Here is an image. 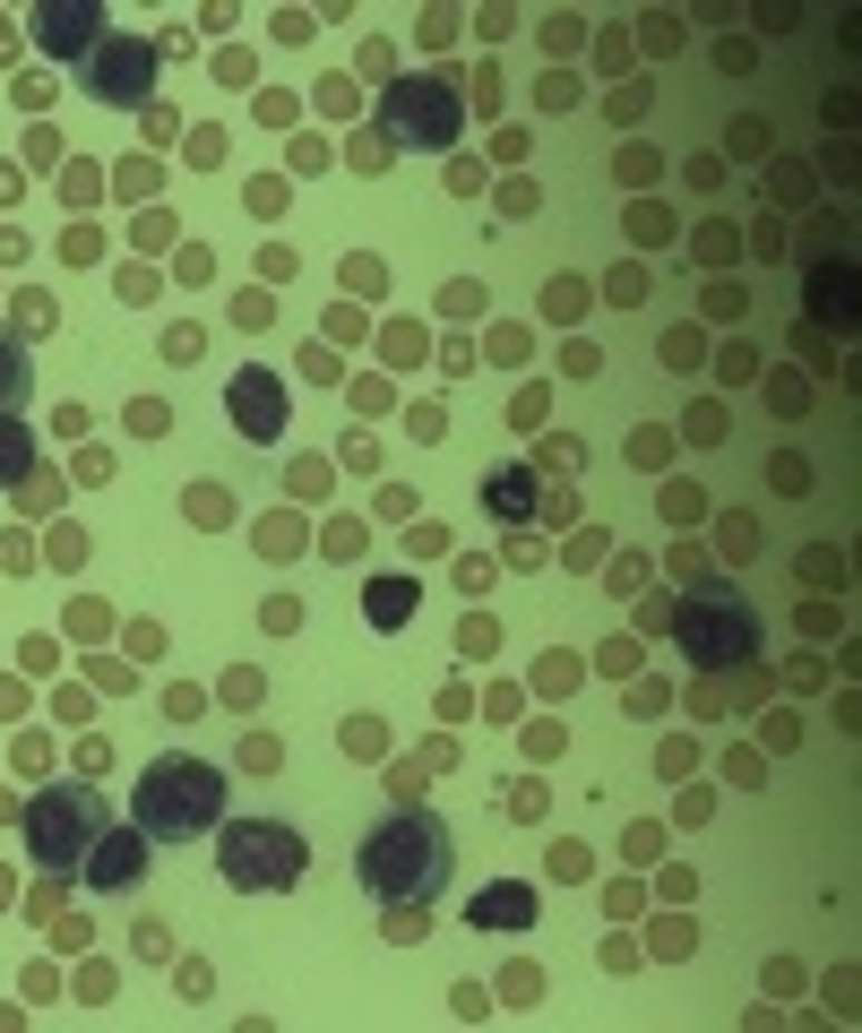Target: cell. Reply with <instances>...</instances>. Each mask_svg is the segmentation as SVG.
<instances>
[{"label":"cell","instance_id":"1","mask_svg":"<svg viewBox=\"0 0 862 1033\" xmlns=\"http://www.w3.org/2000/svg\"><path fill=\"white\" fill-rule=\"evenodd\" d=\"M354 878H363L371 904H431L449 878H458V836L449 818L423 801H398L363 844H354Z\"/></svg>","mask_w":862,"mask_h":1033},{"label":"cell","instance_id":"2","mask_svg":"<svg viewBox=\"0 0 862 1033\" xmlns=\"http://www.w3.org/2000/svg\"><path fill=\"white\" fill-rule=\"evenodd\" d=\"M216 818H225V767H207V758H190V749H165V758L138 767L130 827L147 844H199Z\"/></svg>","mask_w":862,"mask_h":1033},{"label":"cell","instance_id":"3","mask_svg":"<svg viewBox=\"0 0 862 1033\" xmlns=\"http://www.w3.org/2000/svg\"><path fill=\"white\" fill-rule=\"evenodd\" d=\"M216 870L233 896H285L311 870V844L285 818H216Z\"/></svg>","mask_w":862,"mask_h":1033},{"label":"cell","instance_id":"4","mask_svg":"<svg viewBox=\"0 0 862 1033\" xmlns=\"http://www.w3.org/2000/svg\"><path fill=\"white\" fill-rule=\"evenodd\" d=\"M673 638L698 672H751L760 663V612L742 586H690V603H673Z\"/></svg>","mask_w":862,"mask_h":1033},{"label":"cell","instance_id":"5","mask_svg":"<svg viewBox=\"0 0 862 1033\" xmlns=\"http://www.w3.org/2000/svg\"><path fill=\"white\" fill-rule=\"evenodd\" d=\"M18 827H27V853L61 878V870H87V853H96V836L112 827V809H104L96 784H52V793H35V801L18 809Z\"/></svg>","mask_w":862,"mask_h":1033},{"label":"cell","instance_id":"6","mask_svg":"<svg viewBox=\"0 0 862 1033\" xmlns=\"http://www.w3.org/2000/svg\"><path fill=\"white\" fill-rule=\"evenodd\" d=\"M466 129V104L449 78H398L380 96V147H423V156H449Z\"/></svg>","mask_w":862,"mask_h":1033},{"label":"cell","instance_id":"7","mask_svg":"<svg viewBox=\"0 0 862 1033\" xmlns=\"http://www.w3.org/2000/svg\"><path fill=\"white\" fill-rule=\"evenodd\" d=\"M156 69H165V43H147V35H104L96 52L78 61V87H87V104H104V112H138V104L156 96Z\"/></svg>","mask_w":862,"mask_h":1033},{"label":"cell","instance_id":"8","mask_svg":"<svg viewBox=\"0 0 862 1033\" xmlns=\"http://www.w3.org/2000/svg\"><path fill=\"white\" fill-rule=\"evenodd\" d=\"M225 422L242 431V440L276 449V440H285V422H294V396H285V380H276V371H259V362H251V371H233V380H225Z\"/></svg>","mask_w":862,"mask_h":1033},{"label":"cell","instance_id":"9","mask_svg":"<svg viewBox=\"0 0 862 1033\" xmlns=\"http://www.w3.org/2000/svg\"><path fill=\"white\" fill-rule=\"evenodd\" d=\"M104 35H112V27H104L96 0H43V9H35V43H43L52 61H87Z\"/></svg>","mask_w":862,"mask_h":1033},{"label":"cell","instance_id":"10","mask_svg":"<svg viewBox=\"0 0 862 1033\" xmlns=\"http://www.w3.org/2000/svg\"><path fill=\"white\" fill-rule=\"evenodd\" d=\"M802 302H811V319H820V327H854V319H862V276H854V258H811Z\"/></svg>","mask_w":862,"mask_h":1033},{"label":"cell","instance_id":"11","mask_svg":"<svg viewBox=\"0 0 862 1033\" xmlns=\"http://www.w3.org/2000/svg\"><path fill=\"white\" fill-rule=\"evenodd\" d=\"M87 878H96L104 896H130L138 878H147V836L138 827H104L96 853H87Z\"/></svg>","mask_w":862,"mask_h":1033},{"label":"cell","instance_id":"12","mask_svg":"<svg viewBox=\"0 0 862 1033\" xmlns=\"http://www.w3.org/2000/svg\"><path fill=\"white\" fill-rule=\"evenodd\" d=\"M466 931H535V887L527 878H492V887H474L466 896Z\"/></svg>","mask_w":862,"mask_h":1033},{"label":"cell","instance_id":"13","mask_svg":"<svg viewBox=\"0 0 862 1033\" xmlns=\"http://www.w3.org/2000/svg\"><path fill=\"white\" fill-rule=\"evenodd\" d=\"M535 500H543V483H535V465H518V456L483 474V516H500V525H527Z\"/></svg>","mask_w":862,"mask_h":1033},{"label":"cell","instance_id":"14","mask_svg":"<svg viewBox=\"0 0 862 1033\" xmlns=\"http://www.w3.org/2000/svg\"><path fill=\"white\" fill-rule=\"evenodd\" d=\"M363 620L380 629V638H398L405 620H414V578H398V569H389V578H371L363 586Z\"/></svg>","mask_w":862,"mask_h":1033},{"label":"cell","instance_id":"15","mask_svg":"<svg viewBox=\"0 0 862 1033\" xmlns=\"http://www.w3.org/2000/svg\"><path fill=\"white\" fill-rule=\"evenodd\" d=\"M35 396V362H27V336L18 327H0V414H18Z\"/></svg>","mask_w":862,"mask_h":1033},{"label":"cell","instance_id":"16","mask_svg":"<svg viewBox=\"0 0 862 1033\" xmlns=\"http://www.w3.org/2000/svg\"><path fill=\"white\" fill-rule=\"evenodd\" d=\"M35 474V431L18 414H0V491H18Z\"/></svg>","mask_w":862,"mask_h":1033},{"label":"cell","instance_id":"17","mask_svg":"<svg viewBox=\"0 0 862 1033\" xmlns=\"http://www.w3.org/2000/svg\"><path fill=\"white\" fill-rule=\"evenodd\" d=\"M182 516L216 534V525H233V491H225V483H190V491H182Z\"/></svg>","mask_w":862,"mask_h":1033},{"label":"cell","instance_id":"18","mask_svg":"<svg viewBox=\"0 0 862 1033\" xmlns=\"http://www.w3.org/2000/svg\"><path fill=\"white\" fill-rule=\"evenodd\" d=\"M604 112H613V121H621V129H638V121H647V112H656V87H647V78H621V87L604 96Z\"/></svg>","mask_w":862,"mask_h":1033},{"label":"cell","instance_id":"19","mask_svg":"<svg viewBox=\"0 0 862 1033\" xmlns=\"http://www.w3.org/2000/svg\"><path fill=\"white\" fill-rule=\"evenodd\" d=\"M380 931L398 947H414V938H431V904H380Z\"/></svg>","mask_w":862,"mask_h":1033},{"label":"cell","instance_id":"20","mask_svg":"<svg viewBox=\"0 0 862 1033\" xmlns=\"http://www.w3.org/2000/svg\"><path fill=\"white\" fill-rule=\"evenodd\" d=\"M664 371H698V362H707V336H698V327H664Z\"/></svg>","mask_w":862,"mask_h":1033},{"label":"cell","instance_id":"21","mask_svg":"<svg viewBox=\"0 0 862 1033\" xmlns=\"http://www.w3.org/2000/svg\"><path fill=\"white\" fill-rule=\"evenodd\" d=\"M794 569H802V586H836V578H845V560H836L829 543H811V551L794 560Z\"/></svg>","mask_w":862,"mask_h":1033},{"label":"cell","instance_id":"22","mask_svg":"<svg viewBox=\"0 0 862 1033\" xmlns=\"http://www.w3.org/2000/svg\"><path fill=\"white\" fill-rule=\"evenodd\" d=\"M664 456H673V431H656V422H647V431H630V465H647V474H656Z\"/></svg>","mask_w":862,"mask_h":1033},{"label":"cell","instance_id":"23","mask_svg":"<svg viewBox=\"0 0 862 1033\" xmlns=\"http://www.w3.org/2000/svg\"><path fill=\"white\" fill-rule=\"evenodd\" d=\"M664 516H673V525H698V516H707L698 483H664Z\"/></svg>","mask_w":862,"mask_h":1033},{"label":"cell","instance_id":"24","mask_svg":"<svg viewBox=\"0 0 862 1033\" xmlns=\"http://www.w3.org/2000/svg\"><path fill=\"white\" fill-rule=\"evenodd\" d=\"M259 551H267V560L302 551V525H294V516H267V525H259Z\"/></svg>","mask_w":862,"mask_h":1033},{"label":"cell","instance_id":"25","mask_svg":"<svg viewBox=\"0 0 862 1033\" xmlns=\"http://www.w3.org/2000/svg\"><path fill=\"white\" fill-rule=\"evenodd\" d=\"M578 302H587V285H578V276H561V285H543V311H552V319H578Z\"/></svg>","mask_w":862,"mask_h":1033},{"label":"cell","instance_id":"26","mask_svg":"<svg viewBox=\"0 0 862 1033\" xmlns=\"http://www.w3.org/2000/svg\"><path fill=\"white\" fill-rule=\"evenodd\" d=\"M733 250H742V233H733V225H707V233H698V258H707V267H725Z\"/></svg>","mask_w":862,"mask_h":1033},{"label":"cell","instance_id":"27","mask_svg":"<svg viewBox=\"0 0 862 1033\" xmlns=\"http://www.w3.org/2000/svg\"><path fill=\"white\" fill-rule=\"evenodd\" d=\"M604 293H613V302H647V267H613Z\"/></svg>","mask_w":862,"mask_h":1033},{"label":"cell","instance_id":"28","mask_svg":"<svg viewBox=\"0 0 862 1033\" xmlns=\"http://www.w3.org/2000/svg\"><path fill=\"white\" fill-rule=\"evenodd\" d=\"M52 327V302L43 293H18V336H43Z\"/></svg>","mask_w":862,"mask_h":1033},{"label":"cell","instance_id":"29","mask_svg":"<svg viewBox=\"0 0 862 1033\" xmlns=\"http://www.w3.org/2000/svg\"><path fill=\"white\" fill-rule=\"evenodd\" d=\"M656 173H664V164H656V147H630V156H621V181H630V190H647Z\"/></svg>","mask_w":862,"mask_h":1033},{"label":"cell","instance_id":"30","mask_svg":"<svg viewBox=\"0 0 862 1033\" xmlns=\"http://www.w3.org/2000/svg\"><path fill=\"white\" fill-rule=\"evenodd\" d=\"M492 646H500V629H492V620H483V612H474V620H466V629H458V655H492Z\"/></svg>","mask_w":862,"mask_h":1033},{"label":"cell","instance_id":"31","mask_svg":"<svg viewBox=\"0 0 862 1033\" xmlns=\"http://www.w3.org/2000/svg\"><path fill=\"white\" fill-rule=\"evenodd\" d=\"M682 431H690V440H725V405H690Z\"/></svg>","mask_w":862,"mask_h":1033},{"label":"cell","instance_id":"32","mask_svg":"<svg viewBox=\"0 0 862 1033\" xmlns=\"http://www.w3.org/2000/svg\"><path fill=\"white\" fill-rule=\"evenodd\" d=\"M638 578H647V560H638V551H621V560H613V569H604V586H613V594H630Z\"/></svg>","mask_w":862,"mask_h":1033},{"label":"cell","instance_id":"33","mask_svg":"<svg viewBox=\"0 0 862 1033\" xmlns=\"http://www.w3.org/2000/svg\"><path fill=\"white\" fill-rule=\"evenodd\" d=\"M596 663L621 680V672H638V646H630V638H613V646H596Z\"/></svg>","mask_w":862,"mask_h":1033},{"label":"cell","instance_id":"34","mask_svg":"<svg viewBox=\"0 0 862 1033\" xmlns=\"http://www.w3.org/2000/svg\"><path fill=\"white\" fill-rule=\"evenodd\" d=\"M251 112H259V121H267V129H285V121H294V96H285V87H267V96H259V104H251Z\"/></svg>","mask_w":862,"mask_h":1033},{"label":"cell","instance_id":"35","mask_svg":"<svg viewBox=\"0 0 862 1033\" xmlns=\"http://www.w3.org/2000/svg\"><path fill=\"white\" fill-rule=\"evenodd\" d=\"M121 198H156V164H121Z\"/></svg>","mask_w":862,"mask_h":1033},{"label":"cell","instance_id":"36","mask_svg":"<svg viewBox=\"0 0 862 1033\" xmlns=\"http://www.w3.org/2000/svg\"><path fill=\"white\" fill-rule=\"evenodd\" d=\"M233 319H242V327H267V319H276V302H267V293H242V302H233Z\"/></svg>","mask_w":862,"mask_h":1033},{"label":"cell","instance_id":"37","mask_svg":"<svg viewBox=\"0 0 862 1033\" xmlns=\"http://www.w3.org/2000/svg\"><path fill=\"white\" fill-rule=\"evenodd\" d=\"M329 551H336V560H354V551H363V525H354V516H336V525H329Z\"/></svg>","mask_w":862,"mask_h":1033},{"label":"cell","instance_id":"38","mask_svg":"<svg viewBox=\"0 0 862 1033\" xmlns=\"http://www.w3.org/2000/svg\"><path fill=\"white\" fill-rule=\"evenodd\" d=\"M466 96H474V104H483V112H492V104H500V69L483 61V69H474V78H466Z\"/></svg>","mask_w":862,"mask_h":1033},{"label":"cell","instance_id":"39","mask_svg":"<svg viewBox=\"0 0 862 1033\" xmlns=\"http://www.w3.org/2000/svg\"><path fill=\"white\" fill-rule=\"evenodd\" d=\"M733 156H767V121H733Z\"/></svg>","mask_w":862,"mask_h":1033},{"label":"cell","instance_id":"40","mask_svg":"<svg viewBox=\"0 0 862 1033\" xmlns=\"http://www.w3.org/2000/svg\"><path fill=\"white\" fill-rule=\"evenodd\" d=\"M561 741H569L561 724H527V749H535V758H561Z\"/></svg>","mask_w":862,"mask_h":1033},{"label":"cell","instance_id":"41","mask_svg":"<svg viewBox=\"0 0 862 1033\" xmlns=\"http://www.w3.org/2000/svg\"><path fill=\"white\" fill-rule=\"evenodd\" d=\"M552 878H587V844H552Z\"/></svg>","mask_w":862,"mask_h":1033},{"label":"cell","instance_id":"42","mask_svg":"<svg viewBox=\"0 0 862 1033\" xmlns=\"http://www.w3.org/2000/svg\"><path fill=\"white\" fill-rule=\"evenodd\" d=\"M509 809H518V818H543V784H535V775H527V784H509Z\"/></svg>","mask_w":862,"mask_h":1033},{"label":"cell","instance_id":"43","mask_svg":"<svg viewBox=\"0 0 862 1033\" xmlns=\"http://www.w3.org/2000/svg\"><path fill=\"white\" fill-rule=\"evenodd\" d=\"M320 112H336V121H345V112H354V87H345V78H329V87H320Z\"/></svg>","mask_w":862,"mask_h":1033},{"label":"cell","instance_id":"44","mask_svg":"<svg viewBox=\"0 0 862 1033\" xmlns=\"http://www.w3.org/2000/svg\"><path fill=\"white\" fill-rule=\"evenodd\" d=\"M802 629L811 638H836V603H802Z\"/></svg>","mask_w":862,"mask_h":1033},{"label":"cell","instance_id":"45","mask_svg":"<svg viewBox=\"0 0 862 1033\" xmlns=\"http://www.w3.org/2000/svg\"><path fill=\"white\" fill-rule=\"evenodd\" d=\"M535 680H543V689H552V698H561L569 680H578V663H561V655H543V672H535Z\"/></svg>","mask_w":862,"mask_h":1033},{"label":"cell","instance_id":"46","mask_svg":"<svg viewBox=\"0 0 862 1033\" xmlns=\"http://www.w3.org/2000/svg\"><path fill=\"white\" fill-rule=\"evenodd\" d=\"M0 818H18V801H9V793H0Z\"/></svg>","mask_w":862,"mask_h":1033}]
</instances>
